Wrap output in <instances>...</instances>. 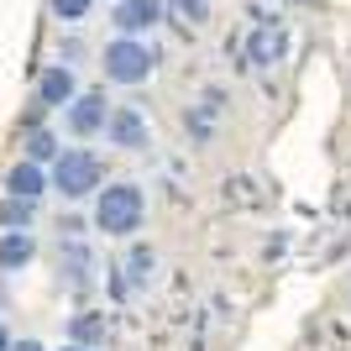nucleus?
<instances>
[{"mask_svg": "<svg viewBox=\"0 0 351 351\" xmlns=\"http://www.w3.org/2000/svg\"><path fill=\"white\" fill-rule=\"evenodd\" d=\"M47 184H53L47 168H43V162H32V158L11 162V173H5V194H21V199H43Z\"/></svg>", "mask_w": 351, "mask_h": 351, "instance_id": "10", "label": "nucleus"}, {"mask_svg": "<svg viewBox=\"0 0 351 351\" xmlns=\"http://www.w3.org/2000/svg\"><path fill=\"white\" fill-rule=\"evenodd\" d=\"M32 257H37V236L32 231H0V273H27Z\"/></svg>", "mask_w": 351, "mask_h": 351, "instance_id": "9", "label": "nucleus"}, {"mask_svg": "<svg viewBox=\"0 0 351 351\" xmlns=\"http://www.w3.org/2000/svg\"><path fill=\"white\" fill-rule=\"evenodd\" d=\"M162 16H168V5H162V0H116V16H110V27L126 32V37H147V32L158 27Z\"/></svg>", "mask_w": 351, "mask_h": 351, "instance_id": "8", "label": "nucleus"}, {"mask_svg": "<svg viewBox=\"0 0 351 351\" xmlns=\"http://www.w3.org/2000/svg\"><path fill=\"white\" fill-rule=\"evenodd\" d=\"M63 147H58V136L47 132V126H32V132H21V158H32V162H53Z\"/></svg>", "mask_w": 351, "mask_h": 351, "instance_id": "13", "label": "nucleus"}, {"mask_svg": "<svg viewBox=\"0 0 351 351\" xmlns=\"http://www.w3.org/2000/svg\"><path fill=\"white\" fill-rule=\"evenodd\" d=\"M58 278L69 283V289H79V293L95 283V252H89L79 236H63L58 241Z\"/></svg>", "mask_w": 351, "mask_h": 351, "instance_id": "7", "label": "nucleus"}, {"mask_svg": "<svg viewBox=\"0 0 351 351\" xmlns=\"http://www.w3.org/2000/svg\"><path fill=\"white\" fill-rule=\"evenodd\" d=\"M32 220H37V199H21V194L0 199V231H32Z\"/></svg>", "mask_w": 351, "mask_h": 351, "instance_id": "12", "label": "nucleus"}, {"mask_svg": "<svg viewBox=\"0 0 351 351\" xmlns=\"http://www.w3.org/2000/svg\"><path fill=\"white\" fill-rule=\"evenodd\" d=\"M73 95H79V73H73V63H47V69L37 73V100H43L47 110H69Z\"/></svg>", "mask_w": 351, "mask_h": 351, "instance_id": "6", "label": "nucleus"}, {"mask_svg": "<svg viewBox=\"0 0 351 351\" xmlns=\"http://www.w3.org/2000/svg\"><path fill=\"white\" fill-rule=\"evenodd\" d=\"M47 178H53V189L63 199H89V194L105 189V162L84 147H63L58 158L47 162Z\"/></svg>", "mask_w": 351, "mask_h": 351, "instance_id": "2", "label": "nucleus"}, {"mask_svg": "<svg viewBox=\"0 0 351 351\" xmlns=\"http://www.w3.org/2000/svg\"><path fill=\"white\" fill-rule=\"evenodd\" d=\"M43 121H47V105H43V100H32V105H27V116H21V132L43 126Z\"/></svg>", "mask_w": 351, "mask_h": 351, "instance_id": "16", "label": "nucleus"}, {"mask_svg": "<svg viewBox=\"0 0 351 351\" xmlns=\"http://www.w3.org/2000/svg\"><path fill=\"white\" fill-rule=\"evenodd\" d=\"M47 11H53V21H63V27H79V21H89L95 0H47Z\"/></svg>", "mask_w": 351, "mask_h": 351, "instance_id": "14", "label": "nucleus"}, {"mask_svg": "<svg viewBox=\"0 0 351 351\" xmlns=\"http://www.w3.org/2000/svg\"><path fill=\"white\" fill-rule=\"evenodd\" d=\"M100 69H105V79L110 84H147L152 79V69H158V53H152V43L147 37H110L105 43V53H100Z\"/></svg>", "mask_w": 351, "mask_h": 351, "instance_id": "3", "label": "nucleus"}, {"mask_svg": "<svg viewBox=\"0 0 351 351\" xmlns=\"http://www.w3.org/2000/svg\"><path fill=\"white\" fill-rule=\"evenodd\" d=\"M11 341H16V336L5 330V325H0V351H11Z\"/></svg>", "mask_w": 351, "mask_h": 351, "instance_id": "18", "label": "nucleus"}, {"mask_svg": "<svg viewBox=\"0 0 351 351\" xmlns=\"http://www.w3.org/2000/svg\"><path fill=\"white\" fill-rule=\"evenodd\" d=\"M105 336H110V325H105V315H95V309H84V315H73L69 320V341H79V346H105Z\"/></svg>", "mask_w": 351, "mask_h": 351, "instance_id": "11", "label": "nucleus"}, {"mask_svg": "<svg viewBox=\"0 0 351 351\" xmlns=\"http://www.w3.org/2000/svg\"><path fill=\"white\" fill-rule=\"evenodd\" d=\"M162 5L184 16V27H199V21H210V0H162Z\"/></svg>", "mask_w": 351, "mask_h": 351, "instance_id": "15", "label": "nucleus"}, {"mask_svg": "<svg viewBox=\"0 0 351 351\" xmlns=\"http://www.w3.org/2000/svg\"><path fill=\"white\" fill-rule=\"evenodd\" d=\"M142 220H147V194L136 184H105L95 194V231L126 241V236L142 231Z\"/></svg>", "mask_w": 351, "mask_h": 351, "instance_id": "1", "label": "nucleus"}, {"mask_svg": "<svg viewBox=\"0 0 351 351\" xmlns=\"http://www.w3.org/2000/svg\"><path fill=\"white\" fill-rule=\"evenodd\" d=\"M105 142H110V147H126V152H142V147L152 142V132H147V116L136 110V105H110Z\"/></svg>", "mask_w": 351, "mask_h": 351, "instance_id": "5", "label": "nucleus"}, {"mask_svg": "<svg viewBox=\"0 0 351 351\" xmlns=\"http://www.w3.org/2000/svg\"><path fill=\"white\" fill-rule=\"evenodd\" d=\"M58 351H89V346H79V341H69V346H58Z\"/></svg>", "mask_w": 351, "mask_h": 351, "instance_id": "19", "label": "nucleus"}, {"mask_svg": "<svg viewBox=\"0 0 351 351\" xmlns=\"http://www.w3.org/2000/svg\"><path fill=\"white\" fill-rule=\"evenodd\" d=\"M11 351H47L43 341H11Z\"/></svg>", "mask_w": 351, "mask_h": 351, "instance_id": "17", "label": "nucleus"}, {"mask_svg": "<svg viewBox=\"0 0 351 351\" xmlns=\"http://www.w3.org/2000/svg\"><path fill=\"white\" fill-rule=\"evenodd\" d=\"M63 121H69L73 136H100L105 121H110V100H105L100 89H79V95H73V105L63 110Z\"/></svg>", "mask_w": 351, "mask_h": 351, "instance_id": "4", "label": "nucleus"}]
</instances>
